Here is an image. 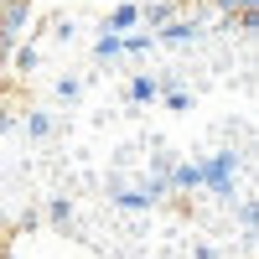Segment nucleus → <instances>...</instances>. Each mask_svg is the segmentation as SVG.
Segmentation results:
<instances>
[{
	"label": "nucleus",
	"instance_id": "1",
	"mask_svg": "<svg viewBox=\"0 0 259 259\" xmlns=\"http://www.w3.org/2000/svg\"><path fill=\"white\" fill-rule=\"evenodd\" d=\"M197 171H202V187H212L218 197H233V177H239V156H233V150H218V156L202 161Z\"/></svg>",
	"mask_w": 259,
	"mask_h": 259
},
{
	"label": "nucleus",
	"instance_id": "2",
	"mask_svg": "<svg viewBox=\"0 0 259 259\" xmlns=\"http://www.w3.org/2000/svg\"><path fill=\"white\" fill-rule=\"evenodd\" d=\"M26 16H31V0H0V52L21 47V31H26Z\"/></svg>",
	"mask_w": 259,
	"mask_h": 259
},
{
	"label": "nucleus",
	"instance_id": "3",
	"mask_svg": "<svg viewBox=\"0 0 259 259\" xmlns=\"http://www.w3.org/2000/svg\"><path fill=\"white\" fill-rule=\"evenodd\" d=\"M197 31H202L197 21H187V16H171V21H166V31H161V41H177V47H182V41H192Z\"/></svg>",
	"mask_w": 259,
	"mask_h": 259
},
{
	"label": "nucleus",
	"instance_id": "4",
	"mask_svg": "<svg viewBox=\"0 0 259 259\" xmlns=\"http://www.w3.org/2000/svg\"><path fill=\"white\" fill-rule=\"evenodd\" d=\"M135 21H140V6H135V0H124V6H114V11H109V36L130 31Z\"/></svg>",
	"mask_w": 259,
	"mask_h": 259
},
{
	"label": "nucleus",
	"instance_id": "5",
	"mask_svg": "<svg viewBox=\"0 0 259 259\" xmlns=\"http://www.w3.org/2000/svg\"><path fill=\"white\" fill-rule=\"evenodd\" d=\"M140 21H145V26H166V21H171V0H150V6H140Z\"/></svg>",
	"mask_w": 259,
	"mask_h": 259
},
{
	"label": "nucleus",
	"instance_id": "6",
	"mask_svg": "<svg viewBox=\"0 0 259 259\" xmlns=\"http://www.w3.org/2000/svg\"><path fill=\"white\" fill-rule=\"evenodd\" d=\"M130 99H135V104L161 99V83H156V78H135V83H130Z\"/></svg>",
	"mask_w": 259,
	"mask_h": 259
},
{
	"label": "nucleus",
	"instance_id": "7",
	"mask_svg": "<svg viewBox=\"0 0 259 259\" xmlns=\"http://www.w3.org/2000/svg\"><path fill=\"white\" fill-rule=\"evenodd\" d=\"M119 52H124V36H99V41H94V57H99V62H114Z\"/></svg>",
	"mask_w": 259,
	"mask_h": 259
},
{
	"label": "nucleus",
	"instance_id": "8",
	"mask_svg": "<svg viewBox=\"0 0 259 259\" xmlns=\"http://www.w3.org/2000/svg\"><path fill=\"white\" fill-rule=\"evenodd\" d=\"M239 218H244V233L254 239V223H259V202H254V197H244V207H239Z\"/></svg>",
	"mask_w": 259,
	"mask_h": 259
},
{
	"label": "nucleus",
	"instance_id": "9",
	"mask_svg": "<svg viewBox=\"0 0 259 259\" xmlns=\"http://www.w3.org/2000/svg\"><path fill=\"white\" fill-rule=\"evenodd\" d=\"M16 52V73H31L36 68V47H11Z\"/></svg>",
	"mask_w": 259,
	"mask_h": 259
},
{
	"label": "nucleus",
	"instance_id": "10",
	"mask_svg": "<svg viewBox=\"0 0 259 259\" xmlns=\"http://www.w3.org/2000/svg\"><path fill=\"white\" fill-rule=\"evenodd\" d=\"M26 135H36V140L52 135V114H31V119H26Z\"/></svg>",
	"mask_w": 259,
	"mask_h": 259
},
{
	"label": "nucleus",
	"instance_id": "11",
	"mask_svg": "<svg viewBox=\"0 0 259 259\" xmlns=\"http://www.w3.org/2000/svg\"><path fill=\"white\" fill-rule=\"evenodd\" d=\"M47 218H52V223H68V218H73V202H68V197H57V202L47 207Z\"/></svg>",
	"mask_w": 259,
	"mask_h": 259
},
{
	"label": "nucleus",
	"instance_id": "12",
	"mask_svg": "<svg viewBox=\"0 0 259 259\" xmlns=\"http://www.w3.org/2000/svg\"><path fill=\"white\" fill-rule=\"evenodd\" d=\"M119 202H124V207H150L145 192H119Z\"/></svg>",
	"mask_w": 259,
	"mask_h": 259
},
{
	"label": "nucleus",
	"instance_id": "13",
	"mask_svg": "<svg viewBox=\"0 0 259 259\" xmlns=\"http://www.w3.org/2000/svg\"><path fill=\"white\" fill-rule=\"evenodd\" d=\"M124 52H150V36H124Z\"/></svg>",
	"mask_w": 259,
	"mask_h": 259
},
{
	"label": "nucleus",
	"instance_id": "14",
	"mask_svg": "<svg viewBox=\"0 0 259 259\" xmlns=\"http://www.w3.org/2000/svg\"><path fill=\"white\" fill-rule=\"evenodd\" d=\"M78 94H83V89H78L73 78H62V83H57V99H78Z\"/></svg>",
	"mask_w": 259,
	"mask_h": 259
},
{
	"label": "nucleus",
	"instance_id": "15",
	"mask_svg": "<svg viewBox=\"0 0 259 259\" xmlns=\"http://www.w3.org/2000/svg\"><path fill=\"white\" fill-rule=\"evenodd\" d=\"M218 6H223V11H233V0H218Z\"/></svg>",
	"mask_w": 259,
	"mask_h": 259
}]
</instances>
